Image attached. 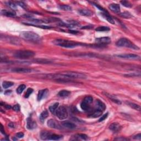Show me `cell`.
I'll use <instances>...</instances> for the list:
<instances>
[{"instance_id": "1", "label": "cell", "mask_w": 141, "mask_h": 141, "mask_svg": "<svg viewBox=\"0 0 141 141\" xmlns=\"http://www.w3.org/2000/svg\"><path fill=\"white\" fill-rule=\"evenodd\" d=\"M53 43L57 46L66 48H73L78 46L85 45L84 44H83L77 43V42L64 39H56L53 41Z\"/></svg>"}, {"instance_id": "2", "label": "cell", "mask_w": 141, "mask_h": 141, "mask_svg": "<svg viewBox=\"0 0 141 141\" xmlns=\"http://www.w3.org/2000/svg\"><path fill=\"white\" fill-rule=\"evenodd\" d=\"M20 35L23 39L33 43H39L41 41V38L39 35L33 31H23Z\"/></svg>"}, {"instance_id": "3", "label": "cell", "mask_w": 141, "mask_h": 141, "mask_svg": "<svg viewBox=\"0 0 141 141\" xmlns=\"http://www.w3.org/2000/svg\"><path fill=\"white\" fill-rule=\"evenodd\" d=\"M116 45L118 47H125V48H128L135 50H140V48L138 46L134 44L128 39L125 38L120 39L116 42Z\"/></svg>"}, {"instance_id": "4", "label": "cell", "mask_w": 141, "mask_h": 141, "mask_svg": "<svg viewBox=\"0 0 141 141\" xmlns=\"http://www.w3.org/2000/svg\"><path fill=\"white\" fill-rule=\"evenodd\" d=\"M34 52L31 50H18L14 53V56L19 59H28L34 57Z\"/></svg>"}, {"instance_id": "5", "label": "cell", "mask_w": 141, "mask_h": 141, "mask_svg": "<svg viewBox=\"0 0 141 141\" xmlns=\"http://www.w3.org/2000/svg\"><path fill=\"white\" fill-rule=\"evenodd\" d=\"M55 115L60 120H65L68 117V114L66 107L63 106H58L55 111Z\"/></svg>"}, {"instance_id": "6", "label": "cell", "mask_w": 141, "mask_h": 141, "mask_svg": "<svg viewBox=\"0 0 141 141\" xmlns=\"http://www.w3.org/2000/svg\"><path fill=\"white\" fill-rule=\"evenodd\" d=\"M62 73L64 74V75H67L71 79H75V78H86V75L85 74L80 73V72H73V71H66L61 72Z\"/></svg>"}, {"instance_id": "7", "label": "cell", "mask_w": 141, "mask_h": 141, "mask_svg": "<svg viewBox=\"0 0 141 141\" xmlns=\"http://www.w3.org/2000/svg\"><path fill=\"white\" fill-rule=\"evenodd\" d=\"M95 42L97 43V44L102 46L103 45L110 44L111 43V39L109 37H103V38L96 39Z\"/></svg>"}, {"instance_id": "8", "label": "cell", "mask_w": 141, "mask_h": 141, "mask_svg": "<svg viewBox=\"0 0 141 141\" xmlns=\"http://www.w3.org/2000/svg\"><path fill=\"white\" fill-rule=\"evenodd\" d=\"M116 56L118 57L125 58V59H129V60H140V56L138 55L135 54H120L115 55Z\"/></svg>"}, {"instance_id": "9", "label": "cell", "mask_w": 141, "mask_h": 141, "mask_svg": "<svg viewBox=\"0 0 141 141\" xmlns=\"http://www.w3.org/2000/svg\"><path fill=\"white\" fill-rule=\"evenodd\" d=\"M36 122L31 117L28 118L27 121H26V127H27V128L29 130H33V129L36 128Z\"/></svg>"}, {"instance_id": "10", "label": "cell", "mask_w": 141, "mask_h": 141, "mask_svg": "<svg viewBox=\"0 0 141 141\" xmlns=\"http://www.w3.org/2000/svg\"><path fill=\"white\" fill-rule=\"evenodd\" d=\"M48 93V89H42L39 91L38 94V97H37V99L38 101H40L44 98L47 96Z\"/></svg>"}, {"instance_id": "11", "label": "cell", "mask_w": 141, "mask_h": 141, "mask_svg": "<svg viewBox=\"0 0 141 141\" xmlns=\"http://www.w3.org/2000/svg\"><path fill=\"white\" fill-rule=\"evenodd\" d=\"M121 126L119 123L115 122V123H112L111 124L110 126H109V128L112 132H114V133H117V132H118L121 130Z\"/></svg>"}, {"instance_id": "12", "label": "cell", "mask_w": 141, "mask_h": 141, "mask_svg": "<svg viewBox=\"0 0 141 141\" xmlns=\"http://www.w3.org/2000/svg\"><path fill=\"white\" fill-rule=\"evenodd\" d=\"M109 9L113 12L116 13H119L120 12V7L119 4H117V3H112V4H110L109 5Z\"/></svg>"}, {"instance_id": "13", "label": "cell", "mask_w": 141, "mask_h": 141, "mask_svg": "<svg viewBox=\"0 0 141 141\" xmlns=\"http://www.w3.org/2000/svg\"><path fill=\"white\" fill-rule=\"evenodd\" d=\"M13 72H17V73H31L32 72V70L26 68H16L12 70Z\"/></svg>"}, {"instance_id": "14", "label": "cell", "mask_w": 141, "mask_h": 141, "mask_svg": "<svg viewBox=\"0 0 141 141\" xmlns=\"http://www.w3.org/2000/svg\"><path fill=\"white\" fill-rule=\"evenodd\" d=\"M48 126L50 128L59 129L61 128L60 126L57 123L56 121H55L53 119H50L48 121Z\"/></svg>"}, {"instance_id": "15", "label": "cell", "mask_w": 141, "mask_h": 141, "mask_svg": "<svg viewBox=\"0 0 141 141\" xmlns=\"http://www.w3.org/2000/svg\"><path fill=\"white\" fill-rule=\"evenodd\" d=\"M96 109L101 111H104L106 109V106L105 104L101 101L100 100H97L96 101Z\"/></svg>"}, {"instance_id": "16", "label": "cell", "mask_w": 141, "mask_h": 141, "mask_svg": "<svg viewBox=\"0 0 141 141\" xmlns=\"http://www.w3.org/2000/svg\"><path fill=\"white\" fill-rule=\"evenodd\" d=\"M79 14L83 16L90 17L93 14V13L91 11L86 9H81L78 11Z\"/></svg>"}, {"instance_id": "17", "label": "cell", "mask_w": 141, "mask_h": 141, "mask_svg": "<svg viewBox=\"0 0 141 141\" xmlns=\"http://www.w3.org/2000/svg\"><path fill=\"white\" fill-rule=\"evenodd\" d=\"M62 125L65 127H66V128L70 129V130H73V129L75 128L76 127V126H75V124L72 123L71 122L68 121H63L61 123Z\"/></svg>"}, {"instance_id": "18", "label": "cell", "mask_w": 141, "mask_h": 141, "mask_svg": "<svg viewBox=\"0 0 141 141\" xmlns=\"http://www.w3.org/2000/svg\"><path fill=\"white\" fill-rule=\"evenodd\" d=\"M1 14L4 15L5 16L8 17H16V14L13 11H7V10L3 9L1 11Z\"/></svg>"}, {"instance_id": "19", "label": "cell", "mask_w": 141, "mask_h": 141, "mask_svg": "<svg viewBox=\"0 0 141 141\" xmlns=\"http://www.w3.org/2000/svg\"><path fill=\"white\" fill-rule=\"evenodd\" d=\"M62 138V136L61 135H55V134H53L50 132L48 137V140L57 141L60 140V139H61Z\"/></svg>"}, {"instance_id": "20", "label": "cell", "mask_w": 141, "mask_h": 141, "mask_svg": "<svg viewBox=\"0 0 141 141\" xmlns=\"http://www.w3.org/2000/svg\"><path fill=\"white\" fill-rule=\"evenodd\" d=\"M102 16H103L104 17V18H105V19H106L109 23H111L112 24H115V21H114L113 18H112L109 15V14L107 12L102 13Z\"/></svg>"}, {"instance_id": "21", "label": "cell", "mask_w": 141, "mask_h": 141, "mask_svg": "<svg viewBox=\"0 0 141 141\" xmlns=\"http://www.w3.org/2000/svg\"><path fill=\"white\" fill-rule=\"evenodd\" d=\"M103 112L101 111L95 109V110L93 111V112H92L91 114H90L89 116L93 117V118H97V117L100 116L101 115V114H103Z\"/></svg>"}, {"instance_id": "22", "label": "cell", "mask_w": 141, "mask_h": 141, "mask_svg": "<svg viewBox=\"0 0 141 141\" xmlns=\"http://www.w3.org/2000/svg\"><path fill=\"white\" fill-rule=\"evenodd\" d=\"M80 107H81L82 110L85 111H88L90 109V104L85 103V102L83 100V101L82 102V103L80 104Z\"/></svg>"}, {"instance_id": "23", "label": "cell", "mask_w": 141, "mask_h": 141, "mask_svg": "<svg viewBox=\"0 0 141 141\" xmlns=\"http://www.w3.org/2000/svg\"><path fill=\"white\" fill-rule=\"evenodd\" d=\"M48 116V112L47 110H44L41 112L40 115V120L43 122Z\"/></svg>"}, {"instance_id": "24", "label": "cell", "mask_w": 141, "mask_h": 141, "mask_svg": "<svg viewBox=\"0 0 141 141\" xmlns=\"http://www.w3.org/2000/svg\"><path fill=\"white\" fill-rule=\"evenodd\" d=\"M105 95H106V96L107 97V98L110 99L112 101H113L114 103H116V104H119V105H120L121 104V101H120V100H118V99H117L115 97H113V96H112L111 95L109 94H107V93H106V94H105Z\"/></svg>"}, {"instance_id": "25", "label": "cell", "mask_w": 141, "mask_h": 141, "mask_svg": "<svg viewBox=\"0 0 141 141\" xmlns=\"http://www.w3.org/2000/svg\"><path fill=\"white\" fill-rule=\"evenodd\" d=\"M70 94V92L66 90H62L58 92V95L60 97H67L69 96Z\"/></svg>"}, {"instance_id": "26", "label": "cell", "mask_w": 141, "mask_h": 141, "mask_svg": "<svg viewBox=\"0 0 141 141\" xmlns=\"http://www.w3.org/2000/svg\"><path fill=\"white\" fill-rule=\"evenodd\" d=\"M14 85V83L9 81H4L2 83V87L4 89H7L10 88Z\"/></svg>"}, {"instance_id": "27", "label": "cell", "mask_w": 141, "mask_h": 141, "mask_svg": "<svg viewBox=\"0 0 141 141\" xmlns=\"http://www.w3.org/2000/svg\"><path fill=\"white\" fill-rule=\"evenodd\" d=\"M127 104L128 105L131 107H132V108L135 109V110L141 111V106L139 105H137L136 104L133 103H131V102H127Z\"/></svg>"}, {"instance_id": "28", "label": "cell", "mask_w": 141, "mask_h": 141, "mask_svg": "<svg viewBox=\"0 0 141 141\" xmlns=\"http://www.w3.org/2000/svg\"><path fill=\"white\" fill-rule=\"evenodd\" d=\"M110 30V28L106 26H100L95 29L97 31H108Z\"/></svg>"}, {"instance_id": "29", "label": "cell", "mask_w": 141, "mask_h": 141, "mask_svg": "<svg viewBox=\"0 0 141 141\" xmlns=\"http://www.w3.org/2000/svg\"><path fill=\"white\" fill-rule=\"evenodd\" d=\"M50 132L48 131H42L40 134V138L43 140H48V137Z\"/></svg>"}, {"instance_id": "30", "label": "cell", "mask_w": 141, "mask_h": 141, "mask_svg": "<svg viewBox=\"0 0 141 141\" xmlns=\"http://www.w3.org/2000/svg\"><path fill=\"white\" fill-rule=\"evenodd\" d=\"M58 105H59V104H58V103H56L55 104H53V105H52V106H50L49 110L50 111V112H51L52 114H55V111H56L57 108L58 107Z\"/></svg>"}, {"instance_id": "31", "label": "cell", "mask_w": 141, "mask_h": 141, "mask_svg": "<svg viewBox=\"0 0 141 141\" xmlns=\"http://www.w3.org/2000/svg\"><path fill=\"white\" fill-rule=\"evenodd\" d=\"M26 88V85L24 84L20 85L18 87L17 89V90H16L17 93V94H21L24 91Z\"/></svg>"}, {"instance_id": "32", "label": "cell", "mask_w": 141, "mask_h": 141, "mask_svg": "<svg viewBox=\"0 0 141 141\" xmlns=\"http://www.w3.org/2000/svg\"><path fill=\"white\" fill-rule=\"evenodd\" d=\"M120 15L122 18H130L131 17H132V15L128 12H125L121 13Z\"/></svg>"}, {"instance_id": "33", "label": "cell", "mask_w": 141, "mask_h": 141, "mask_svg": "<svg viewBox=\"0 0 141 141\" xmlns=\"http://www.w3.org/2000/svg\"><path fill=\"white\" fill-rule=\"evenodd\" d=\"M60 8L61 9L63 10V11H70L72 10V8L68 5H61V6H60Z\"/></svg>"}, {"instance_id": "34", "label": "cell", "mask_w": 141, "mask_h": 141, "mask_svg": "<svg viewBox=\"0 0 141 141\" xmlns=\"http://www.w3.org/2000/svg\"><path fill=\"white\" fill-rule=\"evenodd\" d=\"M83 101H85V103H88V104H89L90 105V104H92V103H93V99L92 97L88 96V97H86L84 99Z\"/></svg>"}, {"instance_id": "35", "label": "cell", "mask_w": 141, "mask_h": 141, "mask_svg": "<svg viewBox=\"0 0 141 141\" xmlns=\"http://www.w3.org/2000/svg\"><path fill=\"white\" fill-rule=\"evenodd\" d=\"M33 92V89L31 88H29L27 89V90H26V94H25L24 97L26 98H29V96L31 94H32Z\"/></svg>"}, {"instance_id": "36", "label": "cell", "mask_w": 141, "mask_h": 141, "mask_svg": "<svg viewBox=\"0 0 141 141\" xmlns=\"http://www.w3.org/2000/svg\"><path fill=\"white\" fill-rule=\"evenodd\" d=\"M121 3L123 5V6L126 7L127 8H131L132 7V4L130 2L127 1H121Z\"/></svg>"}, {"instance_id": "37", "label": "cell", "mask_w": 141, "mask_h": 141, "mask_svg": "<svg viewBox=\"0 0 141 141\" xmlns=\"http://www.w3.org/2000/svg\"><path fill=\"white\" fill-rule=\"evenodd\" d=\"M75 136L83 140H87L88 139V136L86 135H85V134H78Z\"/></svg>"}, {"instance_id": "38", "label": "cell", "mask_w": 141, "mask_h": 141, "mask_svg": "<svg viewBox=\"0 0 141 141\" xmlns=\"http://www.w3.org/2000/svg\"><path fill=\"white\" fill-rule=\"evenodd\" d=\"M7 4H8V6H9L10 8H12V9H16V8H17L16 4H15V3L14 2H11V1L8 2H7Z\"/></svg>"}, {"instance_id": "39", "label": "cell", "mask_w": 141, "mask_h": 141, "mask_svg": "<svg viewBox=\"0 0 141 141\" xmlns=\"http://www.w3.org/2000/svg\"><path fill=\"white\" fill-rule=\"evenodd\" d=\"M108 113H106L105 114H104L101 116V117L99 119V122H101V121H103L104 120H105L107 118V116H108Z\"/></svg>"}, {"instance_id": "40", "label": "cell", "mask_w": 141, "mask_h": 141, "mask_svg": "<svg viewBox=\"0 0 141 141\" xmlns=\"http://www.w3.org/2000/svg\"><path fill=\"white\" fill-rule=\"evenodd\" d=\"M92 4H93L94 5V6H95V7H96L98 8L99 9H100V11H103V12H106L104 9V8L103 7H102L100 6L98 4H97V3H94V2H92Z\"/></svg>"}, {"instance_id": "41", "label": "cell", "mask_w": 141, "mask_h": 141, "mask_svg": "<svg viewBox=\"0 0 141 141\" xmlns=\"http://www.w3.org/2000/svg\"><path fill=\"white\" fill-rule=\"evenodd\" d=\"M13 109L16 111H20V106L18 104L15 105L13 107Z\"/></svg>"}, {"instance_id": "42", "label": "cell", "mask_w": 141, "mask_h": 141, "mask_svg": "<svg viewBox=\"0 0 141 141\" xmlns=\"http://www.w3.org/2000/svg\"><path fill=\"white\" fill-rule=\"evenodd\" d=\"M16 137L18 138H23V137H24V133H22V132H19V133H17Z\"/></svg>"}, {"instance_id": "43", "label": "cell", "mask_w": 141, "mask_h": 141, "mask_svg": "<svg viewBox=\"0 0 141 141\" xmlns=\"http://www.w3.org/2000/svg\"><path fill=\"white\" fill-rule=\"evenodd\" d=\"M17 3L18 5H19L22 8H25L26 7V4H24L23 2H17Z\"/></svg>"}, {"instance_id": "44", "label": "cell", "mask_w": 141, "mask_h": 141, "mask_svg": "<svg viewBox=\"0 0 141 141\" xmlns=\"http://www.w3.org/2000/svg\"><path fill=\"white\" fill-rule=\"evenodd\" d=\"M134 138L135 139V140H141V135L140 133L138 134V135H137L136 136H135V137H134Z\"/></svg>"}, {"instance_id": "45", "label": "cell", "mask_w": 141, "mask_h": 141, "mask_svg": "<svg viewBox=\"0 0 141 141\" xmlns=\"http://www.w3.org/2000/svg\"><path fill=\"white\" fill-rule=\"evenodd\" d=\"M1 133L3 134V135H6V133H5V132H4V130H3V125L1 124Z\"/></svg>"}, {"instance_id": "46", "label": "cell", "mask_w": 141, "mask_h": 141, "mask_svg": "<svg viewBox=\"0 0 141 141\" xmlns=\"http://www.w3.org/2000/svg\"><path fill=\"white\" fill-rule=\"evenodd\" d=\"M92 26H84V27H83V28H82V29H86V28H92Z\"/></svg>"}, {"instance_id": "47", "label": "cell", "mask_w": 141, "mask_h": 141, "mask_svg": "<svg viewBox=\"0 0 141 141\" xmlns=\"http://www.w3.org/2000/svg\"><path fill=\"white\" fill-rule=\"evenodd\" d=\"M69 32L72 33H73V34H76V33H77V31H69Z\"/></svg>"}, {"instance_id": "48", "label": "cell", "mask_w": 141, "mask_h": 141, "mask_svg": "<svg viewBox=\"0 0 141 141\" xmlns=\"http://www.w3.org/2000/svg\"><path fill=\"white\" fill-rule=\"evenodd\" d=\"M116 140H128V139L122 138H118V139H116Z\"/></svg>"}]
</instances>
